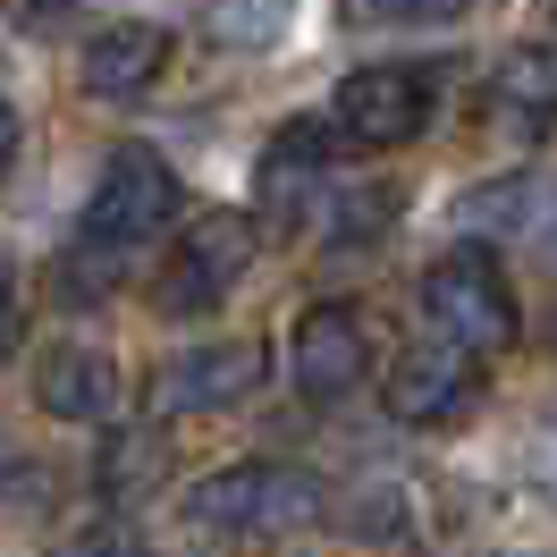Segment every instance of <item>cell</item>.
<instances>
[{
	"label": "cell",
	"instance_id": "6",
	"mask_svg": "<svg viewBox=\"0 0 557 557\" xmlns=\"http://www.w3.org/2000/svg\"><path fill=\"white\" fill-rule=\"evenodd\" d=\"M262 372H271V355L253 347V338H220V347H186V355H170V363L152 372V388H144V406H152V422H186V414H228V406H245V397L262 388Z\"/></svg>",
	"mask_w": 557,
	"mask_h": 557
},
{
	"label": "cell",
	"instance_id": "20",
	"mask_svg": "<svg viewBox=\"0 0 557 557\" xmlns=\"http://www.w3.org/2000/svg\"><path fill=\"white\" fill-rule=\"evenodd\" d=\"M541 482L557 490V422H549V431H541Z\"/></svg>",
	"mask_w": 557,
	"mask_h": 557
},
{
	"label": "cell",
	"instance_id": "18",
	"mask_svg": "<svg viewBox=\"0 0 557 557\" xmlns=\"http://www.w3.org/2000/svg\"><path fill=\"white\" fill-rule=\"evenodd\" d=\"M60 9H69V0H17V17H26V26H51Z\"/></svg>",
	"mask_w": 557,
	"mask_h": 557
},
{
	"label": "cell",
	"instance_id": "8",
	"mask_svg": "<svg viewBox=\"0 0 557 557\" xmlns=\"http://www.w3.org/2000/svg\"><path fill=\"white\" fill-rule=\"evenodd\" d=\"M287 372L305 388V406H338L372 381V330L355 305H313L296 321V347H287Z\"/></svg>",
	"mask_w": 557,
	"mask_h": 557
},
{
	"label": "cell",
	"instance_id": "10",
	"mask_svg": "<svg viewBox=\"0 0 557 557\" xmlns=\"http://www.w3.org/2000/svg\"><path fill=\"white\" fill-rule=\"evenodd\" d=\"M490 110H498V127L523 144L557 136V42H516L498 76H490Z\"/></svg>",
	"mask_w": 557,
	"mask_h": 557
},
{
	"label": "cell",
	"instance_id": "22",
	"mask_svg": "<svg viewBox=\"0 0 557 557\" xmlns=\"http://www.w3.org/2000/svg\"><path fill=\"white\" fill-rule=\"evenodd\" d=\"M119 557H144V549H119Z\"/></svg>",
	"mask_w": 557,
	"mask_h": 557
},
{
	"label": "cell",
	"instance_id": "11",
	"mask_svg": "<svg viewBox=\"0 0 557 557\" xmlns=\"http://www.w3.org/2000/svg\"><path fill=\"white\" fill-rule=\"evenodd\" d=\"M35 406L51 422H110V406H119V372H110V355L51 347L35 363Z\"/></svg>",
	"mask_w": 557,
	"mask_h": 557
},
{
	"label": "cell",
	"instance_id": "7",
	"mask_svg": "<svg viewBox=\"0 0 557 557\" xmlns=\"http://www.w3.org/2000/svg\"><path fill=\"white\" fill-rule=\"evenodd\" d=\"M381 406H388V422H406V431H448V422H465L473 406H482V355L448 347V338L397 355Z\"/></svg>",
	"mask_w": 557,
	"mask_h": 557
},
{
	"label": "cell",
	"instance_id": "15",
	"mask_svg": "<svg viewBox=\"0 0 557 557\" xmlns=\"http://www.w3.org/2000/svg\"><path fill=\"white\" fill-rule=\"evenodd\" d=\"M347 26H397V17H431V0H338Z\"/></svg>",
	"mask_w": 557,
	"mask_h": 557
},
{
	"label": "cell",
	"instance_id": "2",
	"mask_svg": "<svg viewBox=\"0 0 557 557\" xmlns=\"http://www.w3.org/2000/svg\"><path fill=\"white\" fill-rule=\"evenodd\" d=\"M177 211H186V186L177 170L152 152V144H119L102 170H94V195L76 211V253H102V262H127L144 237H161Z\"/></svg>",
	"mask_w": 557,
	"mask_h": 557
},
{
	"label": "cell",
	"instance_id": "4",
	"mask_svg": "<svg viewBox=\"0 0 557 557\" xmlns=\"http://www.w3.org/2000/svg\"><path fill=\"white\" fill-rule=\"evenodd\" d=\"M431 102H440V69L422 60H381V69H355L330 102V127L355 144V152H397L431 127Z\"/></svg>",
	"mask_w": 557,
	"mask_h": 557
},
{
	"label": "cell",
	"instance_id": "19",
	"mask_svg": "<svg viewBox=\"0 0 557 557\" xmlns=\"http://www.w3.org/2000/svg\"><path fill=\"white\" fill-rule=\"evenodd\" d=\"M541 211H549V220H532V237H541V253H549V262H557V195H549V203H541Z\"/></svg>",
	"mask_w": 557,
	"mask_h": 557
},
{
	"label": "cell",
	"instance_id": "16",
	"mask_svg": "<svg viewBox=\"0 0 557 557\" xmlns=\"http://www.w3.org/2000/svg\"><path fill=\"white\" fill-rule=\"evenodd\" d=\"M9 161H17V102L0 94V170H9Z\"/></svg>",
	"mask_w": 557,
	"mask_h": 557
},
{
	"label": "cell",
	"instance_id": "3",
	"mask_svg": "<svg viewBox=\"0 0 557 557\" xmlns=\"http://www.w3.org/2000/svg\"><path fill=\"white\" fill-rule=\"evenodd\" d=\"M422 321L448 338V347H465V355H507L516 347V330H523V313H516V296H507V278H498V262H490L482 245H465V253H440L431 271H422Z\"/></svg>",
	"mask_w": 557,
	"mask_h": 557
},
{
	"label": "cell",
	"instance_id": "21",
	"mask_svg": "<svg viewBox=\"0 0 557 557\" xmlns=\"http://www.w3.org/2000/svg\"><path fill=\"white\" fill-rule=\"evenodd\" d=\"M0 287H9V253H0Z\"/></svg>",
	"mask_w": 557,
	"mask_h": 557
},
{
	"label": "cell",
	"instance_id": "17",
	"mask_svg": "<svg viewBox=\"0 0 557 557\" xmlns=\"http://www.w3.org/2000/svg\"><path fill=\"white\" fill-rule=\"evenodd\" d=\"M17 330H26V313H17V296H9V287H0V355L17 347Z\"/></svg>",
	"mask_w": 557,
	"mask_h": 557
},
{
	"label": "cell",
	"instance_id": "13",
	"mask_svg": "<svg viewBox=\"0 0 557 557\" xmlns=\"http://www.w3.org/2000/svg\"><path fill=\"white\" fill-rule=\"evenodd\" d=\"M541 203H549V195H541L532 177H498V186H473V195L456 203V220H465L473 237H507V228H523V237H532Z\"/></svg>",
	"mask_w": 557,
	"mask_h": 557
},
{
	"label": "cell",
	"instance_id": "5",
	"mask_svg": "<svg viewBox=\"0 0 557 557\" xmlns=\"http://www.w3.org/2000/svg\"><path fill=\"white\" fill-rule=\"evenodd\" d=\"M253 253H262V228L245 211H195L177 228L170 262H161V313H211V305H228V287L253 271Z\"/></svg>",
	"mask_w": 557,
	"mask_h": 557
},
{
	"label": "cell",
	"instance_id": "14",
	"mask_svg": "<svg viewBox=\"0 0 557 557\" xmlns=\"http://www.w3.org/2000/svg\"><path fill=\"white\" fill-rule=\"evenodd\" d=\"M296 17V0H203V35L228 51H271Z\"/></svg>",
	"mask_w": 557,
	"mask_h": 557
},
{
	"label": "cell",
	"instance_id": "12",
	"mask_svg": "<svg viewBox=\"0 0 557 557\" xmlns=\"http://www.w3.org/2000/svg\"><path fill=\"white\" fill-rule=\"evenodd\" d=\"M161 482H170V440H161V431H110V448H102V498L136 507V498H152Z\"/></svg>",
	"mask_w": 557,
	"mask_h": 557
},
{
	"label": "cell",
	"instance_id": "9",
	"mask_svg": "<svg viewBox=\"0 0 557 557\" xmlns=\"http://www.w3.org/2000/svg\"><path fill=\"white\" fill-rule=\"evenodd\" d=\"M76 76H85V94H94V102H136V94H152V85L170 76V26H152V17L102 26V35L85 42Z\"/></svg>",
	"mask_w": 557,
	"mask_h": 557
},
{
	"label": "cell",
	"instance_id": "1",
	"mask_svg": "<svg viewBox=\"0 0 557 557\" xmlns=\"http://www.w3.org/2000/svg\"><path fill=\"white\" fill-rule=\"evenodd\" d=\"M321 507H330V490H321L305 465H278V456L220 465L211 482L186 490V523L211 532V541H278V532L321 523Z\"/></svg>",
	"mask_w": 557,
	"mask_h": 557
}]
</instances>
